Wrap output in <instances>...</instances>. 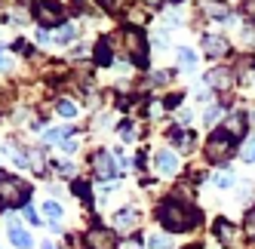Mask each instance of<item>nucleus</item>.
Wrapping results in <instances>:
<instances>
[{
  "label": "nucleus",
  "instance_id": "nucleus-1",
  "mask_svg": "<svg viewBox=\"0 0 255 249\" xmlns=\"http://www.w3.org/2000/svg\"><path fill=\"white\" fill-rule=\"evenodd\" d=\"M157 219L166 225L169 231H188L200 222V212L188 203H178V200H166L157 209Z\"/></svg>",
  "mask_w": 255,
  "mask_h": 249
},
{
  "label": "nucleus",
  "instance_id": "nucleus-2",
  "mask_svg": "<svg viewBox=\"0 0 255 249\" xmlns=\"http://www.w3.org/2000/svg\"><path fill=\"white\" fill-rule=\"evenodd\" d=\"M0 194H3V209H19L28 203L31 197V188L19 179H12V175L3 172V179H0Z\"/></svg>",
  "mask_w": 255,
  "mask_h": 249
},
{
  "label": "nucleus",
  "instance_id": "nucleus-3",
  "mask_svg": "<svg viewBox=\"0 0 255 249\" xmlns=\"http://www.w3.org/2000/svg\"><path fill=\"white\" fill-rule=\"evenodd\" d=\"M231 148H234V138H228L225 132H215L206 141V157L212 160V163H225L228 154H231Z\"/></svg>",
  "mask_w": 255,
  "mask_h": 249
},
{
  "label": "nucleus",
  "instance_id": "nucleus-4",
  "mask_svg": "<svg viewBox=\"0 0 255 249\" xmlns=\"http://www.w3.org/2000/svg\"><path fill=\"white\" fill-rule=\"evenodd\" d=\"M123 46H126V52H129V56H132L138 65L148 59V40L141 37V31H135V28L126 31V34H123Z\"/></svg>",
  "mask_w": 255,
  "mask_h": 249
},
{
  "label": "nucleus",
  "instance_id": "nucleus-5",
  "mask_svg": "<svg viewBox=\"0 0 255 249\" xmlns=\"http://www.w3.org/2000/svg\"><path fill=\"white\" fill-rule=\"evenodd\" d=\"M37 22L40 25H62L65 22V9L59 3H52V0H40L37 3Z\"/></svg>",
  "mask_w": 255,
  "mask_h": 249
},
{
  "label": "nucleus",
  "instance_id": "nucleus-6",
  "mask_svg": "<svg viewBox=\"0 0 255 249\" xmlns=\"http://www.w3.org/2000/svg\"><path fill=\"white\" fill-rule=\"evenodd\" d=\"M86 249H117V234L105 228H93L86 234Z\"/></svg>",
  "mask_w": 255,
  "mask_h": 249
},
{
  "label": "nucleus",
  "instance_id": "nucleus-7",
  "mask_svg": "<svg viewBox=\"0 0 255 249\" xmlns=\"http://www.w3.org/2000/svg\"><path fill=\"white\" fill-rule=\"evenodd\" d=\"M222 132H225L228 138H240V135L246 132V114H243V111H231Z\"/></svg>",
  "mask_w": 255,
  "mask_h": 249
},
{
  "label": "nucleus",
  "instance_id": "nucleus-8",
  "mask_svg": "<svg viewBox=\"0 0 255 249\" xmlns=\"http://www.w3.org/2000/svg\"><path fill=\"white\" fill-rule=\"evenodd\" d=\"M206 86H215V90H231L234 86V74L228 68H212L206 74Z\"/></svg>",
  "mask_w": 255,
  "mask_h": 249
},
{
  "label": "nucleus",
  "instance_id": "nucleus-9",
  "mask_svg": "<svg viewBox=\"0 0 255 249\" xmlns=\"http://www.w3.org/2000/svg\"><path fill=\"white\" fill-rule=\"evenodd\" d=\"M93 166H96L99 179H111V175H114V160H111V154H108V151H99L93 157Z\"/></svg>",
  "mask_w": 255,
  "mask_h": 249
},
{
  "label": "nucleus",
  "instance_id": "nucleus-10",
  "mask_svg": "<svg viewBox=\"0 0 255 249\" xmlns=\"http://www.w3.org/2000/svg\"><path fill=\"white\" fill-rule=\"evenodd\" d=\"M154 163H157V169H160V172L172 175V172L178 169V157H175L172 151H157V154H154Z\"/></svg>",
  "mask_w": 255,
  "mask_h": 249
},
{
  "label": "nucleus",
  "instance_id": "nucleus-11",
  "mask_svg": "<svg viewBox=\"0 0 255 249\" xmlns=\"http://www.w3.org/2000/svg\"><path fill=\"white\" fill-rule=\"evenodd\" d=\"M203 49L209 56H222V52H228V40L218 34H203Z\"/></svg>",
  "mask_w": 255,
  "mask_h": 249
},
{
  "label": "nucleus",
  "instance_id": "nucleus-12",
  "mask_svg": "<svg viewBox=\"0 0 255 249\" xmlns=\"http://www.w3.org/2000/svg\"><path fill=\"white\" fill-rule=\"evenodd\" d=\"M135 225H138V212H135V209L126 206V209H120V212H117V228H120V231H126V228L132 231Z\"/></svg>",
  "mask_w": 255,
  "mask_h": 249
},
{
  "label": "nucleus",
  "instance_id": "nucleus-13",
  "mask_svg": "<svg viewBox=\"0 0 255 249\" xmlns=\"http://www.w3.org/2000/svg\"><path fill=\"white\" fill-rule=\"evenodd\" d=\"M74 37H77V28H74V25H62V28L56 31V37H52V40H56V43H71Z\"/></svg>",
  "mask_w": 255,
  "mask_h": 249
},
{
  "label": "nucleus",
  "instance_id": "nucleus-14",
  "mask_svg": "<svg viewBox=\"0 0 255 249\" xmlns=\"http://www.w3.org/2000/svg\"><path fill=\"white\" fill-rule=\"evenodd\" d=\"M215 231H218V240H222V243H234V234H237L234 225H228V222L222 219V222L215 225Z\"/></svg>",
  "mask_w": 255,
  "mask_h": 249
},
{
  "label": "nucleus",
  "instance_id": "nucleus-15",
  "mask_svg": "<svg viewBox=\"0 0 255 249\" xmlns=\"http://www.w3.org/2000/svg\"><path fill=\"white\" fill-rule=\"evenodd\" d=\"M9 240H12L15 246H19V249H31V237L25 234L22 228H12V231H9Z\"/></svg>",
  "mask_w": 255,
  "mask_h": 249
},
{
  "label": "nucleus",
  "instance_id": "nucleus-16",
  "mask_svg": "<svg viewBox=\"0 0 255 249\" xmlns=\"http://www.w3.org/2000/svg\"><path fill=\"white\" fill-rule=\"evenodd\" d=\"M96 62L99 65H111V43H108V40H102L96 46Z\"/></svg>",
  "mask_w": 255,
  "mask_h": 249
},
{
  "label": "nucleus",
  "instance_id": "nucleus-17",
  "mask_svg": "<svg viewBox=\"0 0 255 249\" xmlns=\"http://www.w3.org/2000/svg\"><path fill=\"white\" fill-rule=\"evenodd\" d=\"M178 59H181V65H185V71H194V65H197V56L188 49V46H178Z\"/></svg>",
  "mask_w": 255,
  "mask_h": 249
},
{
  "label": "nucleus",
  "instance_id": "nucleus-18",
  "mask_svg": "<svg viewBox=\"0 0 255 249\" xmlns=\"http://www.w3.org/2000/svg\"><path fill=\"white\" fill-rule=\"evenodd\" d=\"M169 141H172V145H178V148H188V145H191V135H188L185 129H172Z\"/></svg>",
  "mask_w": 255,
  "mask_h": 249
},
{
  "label": "nucleus",
  "instance_id": "nucleus-19",
  "mask_svg": "<svg viewBox=\"0 0 255 249\" xmlns=\"http://www.w3.org/2000/svg\"><path fill=\"white\" fill-rule=\"evenodd\" d=\"M99 3H102L108 12H120V9H126V6H129L132 0H99Z\"/></svg>",
  "mask_w": 255,
  "mask_h": 249
},
{
  "label": "nucleus",
  "instance_id": "nucleus-20",
  "mask_svg": "<svg viewBox=\"0 0 255 249\" xmlns=\"http://www.w3.org/2000/svg\"><path fill=\"white\" fill-rule=\"evenodd\" d=\"M240 154H243V160H246V163H255V135L243 141V151H240Z\"/></svg>",
  "mask_w": 255,
  "mask_h": 249
},
{
  "label": "nucleus",
  "instance_id": "nucleus-21",
  "mask_svg": "<svg viewBox=\"0 0 255 249\" xmlns=\"http://www.w3.org/2000/svg\"><path fill=\"white\" fill-rule=\"evenodd\" d=\"M43 212H46V219H52V222L62 219V206H59L56 200H46V203H43Z\"/></svg>",
  "mask_w": 255,
  "mask_h": 249
},
{
  "label": "nucleus",
  "instance_id": "nucleus-22",
  "mask_svg": "<svg viewBox=\"0 0 255 249\" xmlns=\"http://www.w3.org/2000/svg\"><path fill=\"white\" fill-rule=\"evenodd\" d=\"M68 129H46V141H59V145H65L68 141Z\"/></svg>",
  "mask_w": 255,
  "mask_h": 249
},
{
  "label": "nucleus",
  "instance_id": "nucleus-23",
  "mask_svg": "<svg viewBox=\"0 0 255 249\" xmlns=\"http://www.w3.org/2000/svg\"><path fill=\"white\" fill-rule=\"evenodd\" d=\"M56 111H59L62 117H74V114H77V108H74V102H68V99H62V102L56 105Z\"/></svg>",
  "mask_w": 255,
  "mask_h": 249
},
{
  "label": "nucleus",
  "instance_id": "nucleus-24",
  "mask_svg": "<svg viewBox=\"0 0 255 249\" xmlns=\"http://www.w3.org/2000/svg\"><path fill=\"white\" fill-rule=\"evenodd\" d=\"M218 117H222V108H218V105H209L206 114H203V123H206V126H212V123H215Z\"/></svg>",
  "mask_w": 255,
  "mask_h": 249
},
{
  "label": "nucleus",
  "instance_id": "nucleus-25",
  "mask_svg": "<svg viewBox=\"0 0 255 249\" xmlns=\"http://www.w3.org/2000/svg\"><path fill=\"white\" fill-rule=\"evenodd\" d=\"M148 246H151V249H169V246H172V237H151Z\"/></svg>",
  "mask_w": 255,
  "mask_h": 249
},
{
  "label": "nucleus",
  "instance_id": "nucleus-26",
  "mask_svg": "<svg viewBox=\"0 0 255 249\" xmlns=\"http://www.w3.org/2000/svg\"><path fill=\"white\" fill-rule=\"evenodd\" d=\"M215 185H218V188H231V185H234V175H231V172H218V175H215Z\"/></svg>",
  "mask_w": 255,
  "mask_h": 249
},
{
  "label": "nucleus",
  "instance_id": "nucleus-27",
  "mask_svg": "<svg viewBox=\"0 0 255 249\" xmlns=\"http://www.w3.org/2000/svg\"><path fill=\"white\" fill-rule=\"evenodd\" d=\"M77 194V197H83V200H89V188H86V182H74V188H71Z\"/></svg>",
  "mask_w": 255,
  "mask_h": 249
},
{
  "label": "nucleus",
  "instance_id": "nucleus-28",
  "mask_svg": "<svg viewBox=\"0 0 255 249\" xmlns=\"http://www.w3.org/2000/svg\"><path fill=\"white\" fill-rule=\"evenodd\" d=\"M243 228H246V234H249V237H255V212H249V216H246Z\"/></svg>",
  "mask_w": 255,
  "mask_h": 249
},
{
  "label": "nucleus",
  "instance_id": "nucleus-29",
  "mask_svg": "<svg viewBox=\"0 0 255 249\" xmlns=\"http://www.w3.org/2000/svg\"><path fill=\"white\" fill-rule=\"evenodd\" d=\"M120 138H126V141L132 138V126H129V123H123V126H120Z\"/></svg>",
  "mask_w": 255,
  "mask_h": 249
},
{
  "label": "nucleus",
  "instance_id": "nucleus-30",
  "mask_svg": "<svg viewBox=\"0 0 255 249\" xmlns=\"http://www.w3.org/2000/svg\"><path fill=\"white\" fill-rule=\"evenodd\" d=\"M25 219H28L31 225H37V222H40V216H37V212H34V209H25Z\"/></svg>",
  "mask_w": 255,
  "mask_h": 249
},
{
  "label": "nucleus",
  "instance_id": "nucleus-31",
  "mask_svg": "<svg viewBox=\"0 0 255 249\" xmlns=\"http://www.w3.org/2000/svg\"><path fill=\"white\" fill-rule=\"evenodd\" d=\"M154 40H157V46H166V34H163V31H160V34H154Z\"/></svg>",
  "mask_w": 255,
  "mask_h": 249
},
{
  "label": "nucleus",
  "instance_id": "nucleus-32",
  "mask_svg": "<svg viewBox=\"0 0 255 249\" xmlns=\"http://www.w3.org/2000/svg\"><path fill=\"white\" fill-rule=\"evenodd\" d=\"M43 249H56V246H52V243H43Z\"/></svg>",
  "mask_w": 255,
  "mask_h": 249
}]
</instances>
